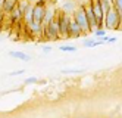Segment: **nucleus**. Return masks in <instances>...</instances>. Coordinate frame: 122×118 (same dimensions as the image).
<instances>
[{"instance_id": "9", "label": "nucleus", "mask_w": 122, "mask_h": 118, "mask_svg": "<svg viewBox=\"0 0 122 118\" xmlns=\"http://www.w3.org/2000/svg\"><path fill=\"white\" fill-rule=\"evenodd\" d=\"M27 28L30 30V33L32 34V35H38V34H41V31H43V24L40 22V21H30V22H27Z\"/></svg>"}, {"instance_id": "5", "label": "nucleus", "mask_w": 122, "mask_h": 118, "mask_svg": "<svg viewBox=\"0 0 122 118\" xmlns=\"http://www.w3.org/2000/svg\"><path fill=\"white\" fill-rule=\"evenodd\" d=\"M91 3V9H93V13L96 16V21H97V28L103 27V21H104V12L99 3V0H90Z\"/></svg>"}, {"instance_id": "20", "label": "nucleus", "mask_w": 122, "mask_h": 118, "mask_svg": "<svg viewBox=\"0 0 122 118\" xmlns=\"http://www.w3.org/2000/svg\"><path fill=\"white\" fill-rule=\"evenodd\" d=\"M37 81H38L37 77H28V78H25V84H34Z\"/></svg>"}, {"instance_id": "24", "label": "nucleus", "mask_w": 122, "mask_h": 118, "mask_svg": "<svg viewBox=\"0 0 122 118\" xmlns=\"http://www.w3.org/2000/svg\"><path fill=\"white\" fill-rule=\"evenodd\" d=\"M74 2H75V0H74Z\"/></svg>"}, {"instance_id": "11", "label": "nucleus", "mask_w": 122, "mask_h": 118, "mask_svg": "<svg viewBox=\"0 0 122 118\" xmlns=\"http://www.w3.org/2000/svg\"><path fill=\"white\" fill-rule=\"evenodd\" d=\"M75 7H76V5H75L74 0H65V2L62 3V12H65V13H72Z\"/></svg>"}, {"instance_id": "23", "label": "nucleus", "mask_w": 122, "mask_h": 118, "mask_svg": "<svg viewBox=\"0 0 122 118\" xmlns=\"http://www.w3.org/2000/svg\"><path fill=\"white\" fill-rule=\"evenodd\" d=\"M2 19H3V12H0V22H2Z\"/></svg>"}, {"instance_id": "13", "label": "nucleus", "mask_w": 122, "mask_h": 118, "mask_svg": "<svg viewBox=\"0 0 122 118\" xmlns=\"http://www.w3.org/2000/svg\"><path fill=\"white\" fill-rule=\"evenodd\" d=\"M9 15H10V19H12V22H18L19 19H22V13H21V11L18 9V6H15L12 11L9 12Z\"/></svg>"}, {"instance_id": "22", "label": "nucleus", "mask_w": 122, "mask_h": 118, "mask_svg": "<svg viewBox=\"0 0 122 118\" xmlns=\"http://www.w3.org/2000/svg\"><path fill=\"white\" fill-rule=\"evenodd\" d=\"M43 52H44V53L51 52V46H43Z\"/></svg>"}, {"instance_id": "7", "label": "nucleus", "mask_w": 122, "mask_h": 118, "mask_svg": "<svg viewBox=\"0 0 122 118\" xmlns=\"http://www.w3.org/2000/svg\"><path fill=\"white\" fill-rule=\"evenodd\" d=\"M84 6V11H85V15H87V19H88V25H90V30H91V33L97 28V21H96V16H94V13H93V9H91V3H90V0L87 2L85 5H82Z\"/></svg>"}, {"instance_id": "19", "label": "nucleus", "mask_w": 122, "mask_h": 118, "mask_svg": "<svg viewBox=\"0 0 122 118\" xmlns=\"http://www.w3.org/2000/svg\"><path fill=\"white\" fill-rule=\"evenodd\" d=\"M59 49L62 52H75L76 50L75 46H59Z\"/></svg>"}, {"instance_id": "15", "label": "nucleus", "mask_w": 122, "mask_h": 118, "mask_svg": "<svg viewBox=\"0 0 122 118\" xmlns=\"http://www.w3.org/2000/svg\"><path fill=\"white\" fill-rule=\"evenodd\" d=\"M112 6L116 9V12L119 13L121 19H122V0H112Z\"/></svg>"}, {"instance_id": "14", "label": "nucleus", "mask_w": 122, "mask_h": 118, "mask_svg": "<svg viewBox=\"0 0 122 118\" xmlns=\"http://www.w3.org/2000/svg\"><path fill=\"white\" fill-rule=\"evenodd\" d=\"M103 41L99 39V40H96V39H85L84 40V47H96V46H100Z\"/></svg>"}, {"instance_id": "3", "label": "nucleus", "mask_w": 122, "mask_h": 118, "mask_svg": "<svg viewBox=\"0 0 122 118\" xmlns=\"http://www.w3.org/2000/svg\"><path fill=\"white\" fill-rule=\"evenodd\" d=\"M71 16L76 21V24L81 27V30H82L84 34H91L90 25H88V19H87V15H85V11H84V6L82 5L78 6V7H75Z\"/></svg>"}, {"instance_id": "8", "label": "nucleus", "mask_w": 122, "mask_h": 118, "mask_svg": "<svg viewBox=\"0 0 122 118\" xmlns=\"http://www.w3.org/2000/svg\"><path fill=\"white\" fill-rule=\"evenodd\" d=\"M56 7L51 5V3H47L46 5V9H44V15H43V21L41 24H47L50 22L51 19H55V16H56Z\"/></svg>"}, {"instance_id": "10", "label": "nucleus", "mask_w": 122, "mask_h": 118, "mask_svg": "<svg viewBox=\"0 0 122 118\" xmlns=\"http://www.w3.org/2000/svg\"><path fill=\"white\" fill-rule=\"evenodd\" d=\"M9 55H10L12 58H16V59L24 61V62H30V61H31L30 55H27V53H24V52H21V50H10Z\"/></svg>"}, {"instance_id": "21", "label": "nucleus", "mask_w": 122, "mask_h": 118, "mask_svg": "<svg viewBox=\"0 0 122 118\" xmlns=\"http://www.w3.org/2000/svg\"><path fill=\"white\" fill-rule=\"evenodd\" d=\"M24 72H25L24 69H19V71H13V72H10L9 75H10V77H15V75H21V74H24Z\"/></svg>"}, {"instance_id": "16", "label": "nucleus", "mask_w": 122, "mask_h": 118, "mask_svg": "<svg viewBox=\"0 0 122 118\" xmlns=\"http://www.w3.org/2000/svg\"><path fill=\"white\" fill-rule=\"evenodd\" d=\"M99 3H100V6H102L104 13H106L109 9L112 7V0H99Z\"/></svg>"}, {"instance_id": "18", "label": "nucleus", "mask_w": 122, "mask_h": 118, "mask_svg": "<svg viewBox=\"0 0 122 118\" xmlns=\"http://www.w3.org/2000/svg\"><path fill=\"white\" fill-rule=\"evenodd\" d=\"M82 69L80 68H74V69H62V74H81Z\"/></svg>"}, {"instance_id": "2", "label": "nucleus", "mask_w": 122, "mask_h": 118, "mask_svg": "<svg viewBox=\"0 0 122 118\" xmlns=\"http://www.w3.org/2000/svg\"><path fill=\"white\" fill-rule=\"evenodd\" d=\"M71 15L65 13L62 11H57L55 19L57 22V28H59V39H68V27H69V21H71Z\"/></svg>"}, {"instance_id": "6", "label": "nucleus", "mask_w": 122, "mask_h": 118, "mask_svg": "<svg viewBox=\"0 0 122 118\" xmlns=\"http://www.w3.org/2000/svg\"><path fill=\"white\" fill-rule=\"evenodd\" d=\"M84 33L81 30V27L76 24V21L74 18H71V21H69V27H68V39H78L81 37Z\"/></svg>"}, {"instance_id": "12", "label": "nucleus", "mask_w": 122, "mask_h": 118, "mask_svg": "<svg viewBox=\"0 0 122 118\" xmlns=\"http://www.w3.org/2000/svg\"><path fill=\"white\" fill-rule=\"evenodd\" d=\"M18 5V0H5L3 2V13H9Z\"/></svg>"}, {"instance_id": "17", "label": "nucleus", "mask_w": 122, "mask_h": 118, "mask_svg": "<svg viewBox=\"0 0 122 118\" xmlns=\"http://www.w3.org/2000/svg\"><path fill=\"white\" fill-rule=\"evenodd\" d=\"M93 34H94L97 39H102V37H104V35L107 34V30L103 28V27H100V28H96V30L93 31Z\"/></svg>"}, {"instance_id": "1", "label": "nucleus", "mask_w": 122, "mask_h": 118, "mask_svg": "<svg viewBox=\"0 0 122 118\" xmlns=\"http://www.w3.org/2000/svg\"><path fill=\"white\" fill-rule=\"evenodd\" d=\"M103 28L110 30V31H119L122 30V19L119 13L116 12L115 7H110L109 11L104 13V21H103Z\"/></svg>"}, {"instance_id": "4", "label": "nucleus", "mask_w": 122, "mask_h": 118, "mask_svg": "<svg viewBox=\"0 0 122 118\" xmlns=\"http://www.w3.org/2000/svg\"><path fill=\"white\" fill-rule=\"evenodd\" d=\"M41 34L44 35L46 40H50V41L59 40V28H57L56 19H51L47 24H43V31H41Z\"/></svg>"}]
</instances>
